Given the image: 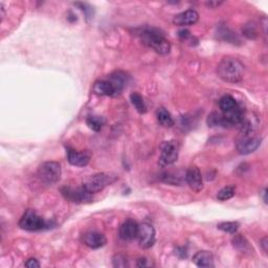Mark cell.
<instances>
[{
	"label": "cell",
	"instance_id": "11",
	"mask_svg": "<svg viewBox=\"0 0 268 268\" xmlns=\"http://www.w3.org/2000/svg\"><path fill=\"white\" fill-rule=\"evenodd\" d=\"M185 181L188 182L190 188L196 193H199L203 190L204 185L202 175H201L200 170L195 166L190 167L188 169L187 173H185Z\"/></svg>",
	"mask_w": 268,
	"mask_h": 268
},
{
	"label": "cell",
	"instance_id": "4",
	"mask_svg": "<svg viewBox=\"0 0 268 268\" xmlns=\"http://www.w3.org/2000/svg\"><path fill=\"white\" fill-rule=\"evenodd\" d=\"M117 175L113 173H96L89 176L83 182V187L91 194L103 191L108 185L117 180Z\"/></svg>",
	"mask_w": 268,
	"mask_h": 268
},
{
	"label": "cell",
	"instance_id": "24",
	"mask_svg": "<svg viewBox=\"0 0 268 268\" xmlns=\"http://www.w3.org/2000/svg\"><path fill=\"white\" fill-rule=\"evenodd\" d=\"M235 192H236V189L234 187H232V185H229V187L223 188L218 192L217 198L220 201H226L235 196Z\"/></svg>",
	"mask_w": 268,
	"mask_h": 268
},
{
	"label": "cell",
	"instance_id": "22",
	"mask_svg": "<svg viewBox=\"0 0 268 268\" xmlns=\"http://www.w3.org/2000/svg\"><path fill=\"white\" fill-rule=\"evenodd\" d=\"M130 100H131V103L133 104V106L135 107V109L137 110V112H139L141 114L147 112V106L145 104V101L143 99V96H141L139 93H137V92L131 93Z\"/></svg>",
	"mask_w": 268,
	"mask_h": 268
},
{
	"label": "cell",
	"instance_id": "35",
	"mask_svg": "<svg viewBox=\"0 0 268 268\" xmlns=\"http://www.w3.org/2000/svg\"><path fill=\"white\" fill-rule=\"evenodd\" d=\"M266 192H267V190H266V189H264V190H263V192L261 193L262 198H263V200H264V202H265V203H267V197H266L267 193H266Z\"/></svg>",
	"mask_w": 268,
	"mask_h": 268
},
{
	"label": "cell",
	"instance_id": "33",
	"mask_svg": "<svg viewBox=\"0 0 268 268\" xmlns=\"http://www.w3.org/2000/svg\"><path fill=\"white\" fill-rule=\"evenodd\" d=\"M223 2H221V1H210V2H206L205 4L207 5V6H210V7H213V9H215V7H217V6H219V5H221Z\"/></svg>",
	"mask_w": 268,
	"mask_h": 268
},
{
	"label": "cell",
	"instance_id": "27",
	"mask_svg": "<svg viewBox=\"0 0 268 268\" xmlns=\"http://www.w3.org/2000/svg\"><path fill=\"white\" fill-rule=\"evenodd\" d=\"M243 34H244V36H246L249 39H256L258 36L256 25L254 23L246 24L243 28Z\"/></svg>",
	"mask_w": 268,
	"mask_h": 268
},
{
	"label": "cell",
	"instance_id": "15",
	"mask_svg": "<svg viewBox=\"0 0 268 268\" xmlns=\"http://www.w3.org/2000/svg\"><path fill=\"white\" fill-rule=\"evenodd\" d=\"M199 19V15L195 10H188L176 15L173 18V23L178 26H188L195 24Z\"/></svg>",
	"mask_w": 268,
	"mask_h": 268
},
{
	"label": "cell",
	"instance_id": "2",
	"mask_svg": "<svg viewBox=\"0 0 268 268\" xmlns=\"http://www.w3.org/2000/svg\"><path fill=\"white\" fill-rule=\"evenodd\" d=\"M219 107L222 115L230 124V126H239L245 115V111L240 104L232 95H223L219 100Z\"/></svg>",
	"mask_w": 268,
	"mask_h": 268
},
{
	"label": "cell",
	"instance_id": "29",
	"mask_svg": "<svg viewBox=\"0 0 268 268\" xmlns=\"http://www.w3.org/2000/svg\"><path fill=\"white\" fill-rule=\"evenodd\" d=\"M76 5L80 6V9L85 13V15L87 16V18H91L92 16V7L90 5H88L87 3H74Z\"/></svg>",
	"mask_w": 268,
	"mask_h": 268
},
{
	"label": "cell",
	"instance_id": "10",
	"mask_svg": "<svg viewBox=\"0 0 268 268\" xmlns=\"http://www.w3.org/2000/svg\"><path fill=\"white\" fill-rule=\"evenodd\" d=\"M261 145V138L255 135H241L237 141V150L242 155L255 152Z\"/></svg>",
	"mask_w": 268,
	"mask_h": 268
},
{
	"label": "cell",
	"instance_id": "30",
	"mask_svg": "<svg viewBox=\"0 0 268 268\" xmlns=\"http://www.w3.org/2000/svg\"><path fill=\"white\" fill-rule=\"evenodd\" d=\"M137 267H151L154 266V264L151 262V260H148L147 258H139L136 263Z\"/></svg>",
	"mask_w": 268,
	"mask_h": 268
},
{
	"label": "cell",
	"instance_id": "23",
	"mask_svg": "<svg viewBox=\"0 0 268 268\" xmlns=\"http://www.w3.org/2000/svg\"><path fill=\"white\" fill-rule=\"evenodd\" d=\"M233 244L238 250H240L242 252H246V251L250 252V250H252L250 244L242 235H236L233 239Z\"/></svg>",
	"mask_w": 268,
	"mask_h": 268
},
{
	"label": "cell",
	"instance_id": "31",
	"mask_svg": "<svg viewBox=\"0 0 268 268\" xmlns=\"http://www.w3.org/2000/svg\"><path fill=\"white\" fill-rule=\"evenodd\" d=\"M24 265L26 267H29V268H37V267H40V263L38 262V260H36L34 258H31L28 259L27 261L24 263Z\"/></svg>",
	"mask_w": 268,
	"mask_h": 268
},
{
	"label": "cell",
	"instance_id": "13",
	"mask_svg": "<svg viewBox=\"0 0 268 268\" xmlns=\"http://www.w3.org/2000/svg\"><path fill=\"white\" fill-rule=\"evenodd\" d=\"M91 154L88 151H77L73 149H69L67 151V159L72 166L76 167H85L90 160Z\"/></svg>",
	"mask_w": 268,
	"mask_h": 268
},
{
	"label": "cell",
	"instance_id": "12",
	"mask_svg": "<svg viewBox=\"0 0 268 268\" xmlns=\"http://www.w3.org/2000/svg\"><path fill=\"white\" fill-rule=\"evenodd\" d=\"M82 242H83L87 247L91 249H99L106 244L107 239L102 233L99 232H88L82 236Z\"/></svg>",
	"mask_w": 268,
	"mask_h": 268
},
{
	"label": "cell",
	"instance_id": "18",
	"mask_svg": "<svg viewBox=\"0 0 268 268\" xmlns=\"http://www.w3.org/2000/svg\"><path fill=\"white\" fill-rule=\"evenodd\" d=\"M92 90L98 95H107V96H115V90L112 84L108 80H99L93 84Z\"/></svg>",
	"mask_w": 268,
	"mask_h": 268
},
{
	"label": "cell",
	"instance_id": "3",
	"mask_svg": "<svg viewBox=\"0 0 268 268\" xmlns=\"http://www.w3.org/2000/svg\"><path fill=\"white\" fill-rule=\"evenodd\" d=\"M140 39L147 46L155 50L159 55H168L171 50L170 42L163 37L157 29L155 28H145L139 34Z\"/></svg>",
	"mask_w": 268,
	"mask_h": 268
},
{
	"label": "cell",
	"instance_id": "26",
	"mask_svg": "<svg viewBox=\"0 0 268 268\" xmlns=\"http://www.w3.org/2000/svg\"><path fill=\"white\" fill-rule=\"evenodd\" d=\"M161 179L165 181V182H168V183H171V184H181L182 183V178L180 176H178L174 173H170V172H167L165 174H162L161 176Z\"/></svg>",
	"mask_w": 268,
	"mask_h": 268
},
{
	"label": "cell",
	"instance_id": "32",
	"mask_svg": "<svg viewBox=\"0 0 268 268\" xmlns=\"http://www.w3.org/2000/svg\"><path fill=\"white\" fill-rule=\"evenodd\" d=\"M190 36L191 35H190V32L188 31V29H182V31L179 32V37H180L181 39H183V40L184 39H188Z\"/></svg>",
	"mask_w": 268,
	"mask_h": 268
},
{
	"label": "cell",
	"instance_id": "7",
	"mask_svg": "<svg viewBox=\"0 0 268 268\" xmlns=\"http://www.w3.org/2000/svg\"><path fill=\"white\" fill-rule=\"evenodd\" d=\"M178 150H179V147H178L177 141L175 140L163 141V143L160 145V156H159L158 165L162 168L173 165L178 158V152H179Z\"/></svg>",
	"mask_w": 268,
	"mask_h": 268
},
{
	"label": "cell",
	"instance_id": "9",
	"mask_svg": "<svg viewBox=\"0 0 268 268\" xmlns=\"http://www.w3.org/2000/svg\"><path fill=\"white\" fill-rule=\"evenodd\" d=\"M155 229L151 224H149V223H141L140 225H138L137 240L141 248L148 249L152 247L155 243Z\"/></svg>",
	"mask_w": 268,
	"mask_h": 268
},
{
	"label": "cell",
	"instance_id": "19",
	"mask_svg": "<svg viewBox=\"0 0 268 268\" xmlns=\"http://www.w3.org/2000/svg\"><path fill=\"white\" fill-rule=\"evenodd\" d=\"M208 127H232L230 124L225 120L224 116L222 115V113H218V112H213L207 117L206 121Z\"/></svg>",
	"mask_w": 268,
	"mask_h": 268
},
{
	"label": "cell",
	"instance_id": "20",
	"mask_svg": "<svg viewBox=\"0 0 268 268\" xmlns=\"http://www.w3.org/2000/svg\"><path fill=\"white\" fill-rule=\"evenodd\" d=\"M156 117H157V122L159 123L160 126H162V127L170 128L174 125L173 117L166 108L163 107L158 108L157 112H156Z\"/></svg>",
	"mask_w": 268,
	"mask_h": 268
},
{
	"label": "cell",
	"instance_id": "1",
	"mask_svg": "<svg viewBox=\"0 0 268 268\" xmlns=\"http://www.w3.org/2000/svg\"><path fill=\"white\" fill-rule=\"evenodd\" d=\"M217 73L222 81L235 84L243 79L244 65L234 57H225L219 63Z\"/></svg>",
	"mask_w": 268,
	"mask_h": 268
},
{
	"label": "cell",
	"instance_id": "16",
	"mask_svg": "<svg viewBox=\"0 0 268 268\" xmlns=\"http://www.w3.org/2000/svg\"><path fill=\"white\" fill-rule=\"evenodd\" d=\"M108 81L114 87L115 96H116V95H120L123 92L125 87L127 86L128 76L123 71H115L110 74Z\"/></svg>",
	"mask_w": 268,
	"mask_h": 268
},
{
	"label": "cell",
	"instance_id": "14",
	"mask_svg": "<svg viewBox=\"0 0 268 268\" xmlns=\"http://www.w3.org/2000/svg\"><path fill=\"white\" fill-rule=\"evenodd\" d=\"M137 233H138V224L132 219L126 220L121 225L120 232H118L121 239L124 241H132L134 239H136Z\"/></svg>",
	"mask_w": 268,
	"mask_h": 268
},
{
	"label": "cell",
	"instance_id": "17",
	"mask_svg": "<svg viewBox=\"0 0 268 268\" xmlns=\"http://www.w3.org/2000/svg\"><path fill=\"white\" fill-rule=\"evenodd\" d=\"M193 262L196 266L201 268L214 267V257L210 251L200 250L197 251L194 257H193Z\"/></svg>",
	"mask_w": 268,
	"mask_h": 268
},
{
	"label": "cell",
	"instance_id": "21",
	"mask_svg": "<svg viewBox=\"0 0 268 268\" xmlns=\"http://www.w3.org/2000/svg\"><path fill=\"white\" fill-rule=\"evenodd\" d=\"M86 123H87L88 127L90 128L92 131L98 132L103 128V126L105 125L106 121H105V118L102 117V116L90 115V116L87 117Z\"/></svg>",
	"mask_w": 268,
	"mask_h": 268
},
{
	"label": "cell",
	"instance_id": "8",
	"mask_svg": "<svg viewBox=\"0 0 268 268\" xmlns=\"http://www.w3.org/2000/svg\"><path fill=\"white\" fill-rule=\"evenodd\" d=\"M62 195L65 199L71 201L73 203H87L92 201L91 193H89L84 187L82 188H70L64 187L61 189Z\"/></svg>",
	"mask_w": 268,
	"mask_h": 268
},
{
	"label": "cell",
	"instance_id": "5",
	"mask_svg": "<svg viewBox=\"0 0 268 268\" xmlns=\"http://www.w3.org/2000/svg\"><path fill=\"white\" fill-rule=\"evenodd\" d=\"M19 226L27 232H37L49 227V223L33 210H27L19 221Z\"/></svg>",
	"mask_w": 268,
	"mask_h": 268
},
{
	"label": "cell",
	"instance_id": "25",
	"mask_svg": "<svg viewBox=\"0 0 268 268\" xmlns=\"http://www.w3.org/2000/svg\"><path fill=\"white\" fill-rule=\"evenodd\" d=\"M217 227L224 233L236 234L238 228H239V223L238 222H222L217 225Z\"/></svg>",
	"mask_w": 268,
	"mask_h": 268
},
{
	"label": "cell",
	"instance_id": "6",
	"mask_svg": "<svg viewBox=\"0 0 268 268\" xmlns=\"http://www.w3.org/2000/svg\"><path fill=\"white\" fill-rule=\"evenodd\" d=\"M61 173L60 163L56 161H46L40 166L38 170V177L42 182L53 184L60 180Z\"/></svg>",
	"mask_w": 268,
	"mask_h": 268
},
{
	"label": "cell",
	"instance_id": "34",
	"mask_svg": "<svg viewBox=\"0 0 268 268\" xmlns=\"http://www.w3.org/2000/svg\"><path fill=\"white\" fill-rule=\"evenodd\" d=\"M267 237H264L263 238V239H262V241H261V245H262V247H263V250L265 251V252H267Z\"/></svg>",
	"mask_w": 268,
	"mask_h": 268
},
{
	"label": "cell",
	"instance_id": "28",
	"mask_svg": "<svg viewBox=\"0 0 268 268\" xmlns=\"http://www.w3.org/2000/svg\"><path fill=\"white\" fill-rule=\"evenodd\" d=\"M127 260L121 255H116L113 257V266L114 267H126L127 266Z\"/></svg>",
	"mask_w": 268,
	"mask_h": 268
}]
</instances>
